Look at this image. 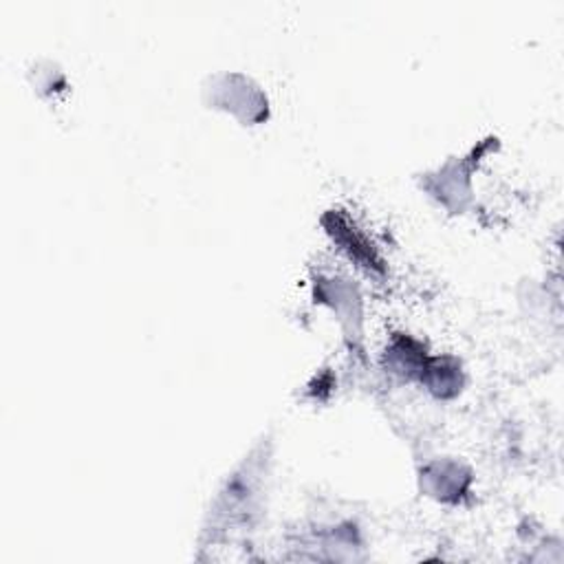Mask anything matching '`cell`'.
Listing matches in <instances>:
<instances>
[{"mask_svg":"<svg viewBox=\"0 0 564 564\" xmlns=\"http://www.w3.org/2000/svg\"><path fill=\"white\" fill-rule=\"evenodd\" d=\"M205 96L208 104H212L214 109L229 111L246 124H261L270 115L267 98L263 96V91L250 77L240 73L216 75L210 89H205Z\"/></svg>","mask_w":564,"mask_h":564,"instance_id":"1","label":"cell"},{"mask_svg":"<svg viewBox=\"0 0 564 564\" xmlns=\"http://www.w3.org/2000/svg\"><path fill=\"white\" fill-rule=\"evenodd\" d=\"M325 227L334 236L336 243L353 261H358L362 267H366L371 272H384V263H381L379 254L375 252L373 243H368V238L355 227V223H351V218L347 214L329 212L325 216Z\"/></svg>","mask_w":564,"mask_h":564,"instance_id":"2","label":"cell"},{"mask_svg":"<svg viewBox=\"0 0 564 564\" xmlns=\"http://www.w3.org/2000/svg\"><path fill=\"white\" fill-rule=\"evenodd\" d=\"M430 190L433 195L439 197V201L450 208V201L456 199L459 210L463 208V199L469 195V177H467V166L463 161H450L446 164L437 177H430Z\"/></svg>","mask_w":564,"mask_h":564,"instance_id":"3","label":"cell"},{"mask_svg":"<svg viewBox=\"0 0 564 564\" xmlns=\"http://www.w3.org/2000/svg\"><path fill=\"white\" fill-rule=\"evenodd\" d=\"M428 390L437 397H454L461 390V366L452 358L428 360L422 373Z\"/></svg>","mask_w":564,"mask_h":564,"instance_id":"4","label":"cell"}]
</instances>
